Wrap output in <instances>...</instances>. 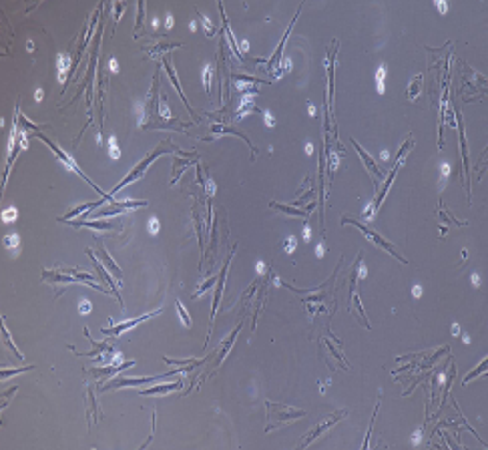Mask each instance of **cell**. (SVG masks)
Wrapping results in <instances>:
<instances>
[{
  "label": "cell",
  "mask_w": 488,
  "mask_h": 450,
  "mask_svg": "<svg viewBox=\"0 0 488 450\" xmlns=\"http://www.w3.org/2000/svg\"><path fill=\"white\" fill-rule=\"evenodd\" d=\"M169 151H179V147H177V145H173L171 141H163V143H161V145H159L157 149H153V151H151L149 155H147V157H145L143 161H139V165H135V167H133V171H129V173H127V177H125V179H123V181H121V183H119V185H117V187H115V189L111 191V195H115V193H119V191H121L123 187H127L129 183H133V181H139V179H141V177H143V175L147 173V169L151 167V163H153V161H155L157 157H161L163 153H169Z\"/></svg>",
  "instance_id": "1"
},
{
  "label": "cell",
  "mask_w": 488,
  "mask_h": 450,
  "mask_svg": "<svg viewBox=\"0 0 488 450\" xmlns=\"http://www.w3.org/2000/svg\"><path fill=\"white\" fill-rule=\"evenodd\" d=\"M265 408H267V426H265V432H271L273 428H280L282 424L289 422V420H298L306 416V410H298V408H291L287 404H273V402H265Z\"/></svg>",
  "instance_id": "2"
},
{
  "label": "cell",
  "mask_w": 488,
  "mask_h": 450,
  "mask_svg": "<svg viewBox=\"0 0 488 450\" xmlns=\"http://www.w3.org/2000/svg\"><path fill=\"white\" fill-rule=\"evenodd\" d=\"M342 223H352V225H356V227H358L360 231H362V233L366 235V238H368V239H370V241L374 243V245L382 247V249H384V251H388L390 255H394V257H396V260H398V262H402V264H408V260H406V257H402V253H400V251H398V249H396V247H394V245L390 243V241H386V239H384V238H382V235H380V233H376V231H374V229H370L368 225H364V223H360V221H356L354 217H348V215H346V217H342Z\"/></svg>",
  "instance_id": "3"
},
{
  "label": "cell",
  "mask_w": 488,
  "mask_h": 450,
  "mask_svg": "<svg viewBox=\"0 0 488 450\" xmlns=\"http://www.w3.org/2000/svg\"><path fill=\"white\" fill-rule=\"evenodd\" d=\"M410 149H412V135H410V137L406 139V143L402 145V149L398 151V157H396V165L392 167V171H390V175H388L386 183L382 185V189L378 191V197L374 199V205L370 207V211H366V217H372V215H374V211H378V207L382 205V201H384L386 193H388V189H390V185H392V181H394V177H396V173H398V169H400V165H402V159H404L406 151H410Z\"/></svg>",
  "instance_id": "4"
},
{
  "label": "cell",
  "mask_w": 488,
  "mask_h": 450,
  "mask_svg": "<svg viewBox=\"0 0 488 450\" xmlns=\"http://www.w3.org/2000/svg\"><path fill=\"white\" fill-rule=\"evenodd\" d=\"M145 205H147V201H111L109 205H103L99 211H95L93 217L95 219L113 217V215H121V213H127L135 207H145Z\"/></svg>",
  "instance_id": "5"
},
{
  "label": "cell",
  "mask_w": 488,
  "mask_h": 450,
  "mask_svg": "<svg viewBox=\"0 0 488 450\" xmlns=\"http://www.w3.org/2000/svg\"><path fill=\"white\" fill-rule=\"evenodd\" d=\"M337 47L339 42L334 40L332 42V51L328 54V60H326V69H328V103H326V111L328 115H332L334 111V69H335V56H337Z\"/></svg>",
  "instance_id": "6"
},
{
  "label": "cell",
  "mask_w": 488,
  "mask_h": 450,
  "mask_svg": "<svg viewBox=\"0 0 488 450\" xmlns=\"http://www.w3.org/2000/svg\"><path fill=\"white\" fill-rule=\"evenodd\" d=\"M346 414H348L346 410H339V412H335V414L328 416V418H326L324 422H320V424H317V426L313 428V430H309V434H308V436H306V438H304V440L300 442V446H298V448H304V446L311 444V442H313V440H315L317 436H322V434H324L326 430H330V428H332L334 424H337V422L342 420V418H344Z\"/></svg>",
  "instance_id": "7"
},
{
  "label": "cell",
  "mask_w": 488,
  "mask_h": 450,
  "mask_svg": "<svg viewBox=\"0 0 488 450\" xmlns=\"http://www.w3.org/2000/svg\"><path fill=\"white\" fill-rule=\"evenodd\" d=\"M233 253H235V247L231 249V253L227 255V260H225V264H223L221 271L217 273V288H215V295H213V310H211V324H209V334H211V330H213V319H215V314H217V308H219V302H221V295H223L225 275H227V267H229V264H231V257H233ZM209 334H207V336H209Z\"/></svg>",
  "instance_id": "8"
},
{
  "label": "cell",
  "mask_w": 488,
  "mask_h": 450,
  "mask_svg": "<svg viewBox=\"0 0 488 450\" xmlns=\"http://www.w3.org/2000/svg\"><path fill=\"white\" fill-rule=\"evenodd\" d=\"M161 312H163V308H159V310H155V312H151V314H145V316H141V318H135V319H129V321H123V324H113V321H111V328H103L101 332H103L104 336L119 338L123 332H127V330H131V328L139 326L141 321L149 319V318H155V316H157V314H161Z\"/></svg>",
  "instance_id": "9"
},
{
  "label": "cell",
  "mask_w": 488,
  "mask_h": 450,
  "mask_svg": "<svg viewBox=\"0 0 488 450\" xmlns=\"http://www.w3.org/2000/svg\"><path fill=\"white\" fill-rule=\"evenodd\" d=\"M456 121H458V135H460V151H462V161H464V179H466V191H468V201L470 197V161H468V147H466V137H464V123L460 113H456Z\"/></svg>",
  "instance_id": "10"
},
{
  "label": "cell",
  "mask_w": 488,
  "mask_h": 450,
  "mask_svg": "<svg viewBox=\"0 0 488 450\" xmlns=\"http://www.w3.org/2000/svg\"><path fill=\"white\" fill-rule=\"evenodd\" d=\"M300 10H302V6L298 8V12H295V16H293V20H291V25H289V28L285 30V34H283L282 42H280V45H278V49H275V53L271 54V58H269V60H265V64H267V71H269V73H273V75H280L278 67H280V60H282V54H283V47H285V40H287V36H289V32H291V26L295 25V20H298V14H300Z\"/></svg>",
  "instance_id": "11"
},
{
  "label": "cell",
  "mask_w": 488,
  "mask_h": 450,
  "mask_svg": "<svg viewBox=\"0 0 488 450\" xmlns=\"http://www.w3.org/2000/svg\"><path fill=\"white\" fill-rule=\"evenodd\" d=\"M239 330H241V321H239V324H237V328L235 330H233L229 336H227V340L223 342V344H221V348L215 352L217 354V360L213 362V366H211V372H215L219 366H221V362L227 358V354H229V350H231V346L233 344H235V338H237V334H239Z\"/></svg>",
  "instance_id": "12"
},
{
  "label": "cell",
  "mask_w": 488,
  "mask_h": 450,
  "mask_svg": "<svg viewBox=\"0 0 488 450\" xmlns=\"http://www.w3.org/2000/svg\"><path fill=\"white\" fill-rule=\"evenodd\" d=\"M350 143L354 145V149H356V151H358V155H360V157H362V161H364L366 169H368V171H370V173L374 175V185H378V183H380V179H384V175H382V171L378 169L376 161H374V159H372V157H370V155H368V153H366V151H364V149H362V147H360V145H358V143H356L354 139H350Z\"/></svg>",
  "instance_id": "13"
},
{
  "label": "cell",
  "mask_w": 488,
  "mask_h": 450,
  "mask_svg": "<svg viewBox=\"0 0 488 450\" xmlns=\"http://www.w3.org/2000/svg\"><path fill=\"white\" fill-rule=\"evenodd\" d=\"M104 201H109V199H101V201H91V203H82V205H77L75 209H71L65 217H58V221L60 223H67V221H73L75 217H78V215H84V213H89L91 209H97V207H103L104 205Z\"/></svg>",
  "instance_id": "14"
},
{
  "label": "cell",
  "mask_w": 488,
  "mask_h": 450,
  "mask_svg": "<svg viewBox=\"0 0 488 450\" xmlns=\"http://www.w3.org/2000/svg\"><path fill=\"white\" fill-rule=\"evenodd\" d=\"M183 380L179 378L177 382H169V384H161L159 382V386H151V388H147V390H141V394L143 396H163V394H169V392H175V390H181L183 388Z\"/></svg>",
  "instance_id": "15"
},
{
  "label": "cell",
  "mask_w": 488,
  "mask_h": 450,
  "mask_svg": "<svg viewBox=\"0 0 488 450\" xmlns=\"http://www.w3.org/2000/svg\"><path fill=\"white\" fill-rule=\"evenodd\" d=\"M269 207H271V209H278V211H282V213H285V215H291V217H306V219H308L309 213H311V209L315 207V203L308 205L306 209H298V207H293V205H283V203H275V201H271Z\"/></svg>",
  "instance_id": "16"
},
{
  "label": "cell",
  "mask_w": 488,
  "mask_h": 450,
  "mask_svg": "<svg viewBox=\"0 0 488 450\" xmlns=\"http://www.w3.org/2000/svg\"><path fill=\"white\" fill-rule=\"evenodd\" d=\"M211 131H213L215 135H235V137H239V139H243L245 141V145L251 149V157L256 159V155H257V151H256V147L251 145V141H249V137H245L241 131H237V129H233V127H225V125H211Z\"/></svg>",
  "instance_id": "17"
},
{
  "label": "cell",
  "mask_w": 488,
  "mask_h": 450,
  "mask_svg": "<svg viewBox=\"0 0 488 450\" xmlns=\"http://www.w3.org/2000/svg\"><path fill=\"white\" fill-rule=\"evenodd\" d=\"M161 62H163V67H165V71H167V75H169V79H171V82H173V87L177 89V93H179V97L183 99V103H185V106H187V111L191 113V115H195V111L191 109V105L187 103V99H185V93H183V89L179 87V80H177V75H175V71H173V64H171V58H169L167 54L161 58Z\"/></svg>",
  "instance_id": "18"
},
{
  "label": "cell",
  "mask_w": 488,
  "mask_h": 450,
  "mask_svg": "<svg viewBox=\"0 0 488 450\" xmlns=\"http://www.w3.org/2000/svg\"><path fill=\"white\" fill-rule=\"evenodd\" d=\"M131 366H135L133 360L123 362V364H119V366L115 364V366H107V368H87V374H93L95 378H104V376H113V374H117L121 370H127V368H131Z\"/></svg>",
  "instance_id": "19"
},
{
  "label": "cell",
  "mask_w": 488,
  "mask_h": 450,
  "mask_svg": "<svg viewBox=\"0 0 488 450\" xmlns=\"http://www.w3.org/2000/svg\"><path fill=\"white\" fill-rule=\"evenodd\" d=\"M71 223L75 229H80V227H89V229H95V231H113L115 229V223L113 221H82V219H73V221H67Z\"/></svg>",
  "instance_id": "20"
},
{
  "label": "cell",
  "mask_w": 488,
  "mask_h": 450,
  "mask_svg": "<svg viewBox=\"0 0 488 450\" xmlns=\"http://www.w3.org/2000/svg\"><path fill=\"white\" fill-rule=\"evenodd\" d=\"M42 280L45 282H49V284H75V282H78V277L77 275H73V273H58V271H49V269H45L42 271Z\"/></svg>",
  "instance_id": "21"
},
{
  "label": "cell",
  "mask_w": 488,
  "mask_h": 450,
  "mask_svg": "<svg viewBox=\"0 0 488 450\" xmlns=\"http://www.w3.org/2000/svg\"><path fill=\"white\" fill-rule=\"evenodd\" d=\"M197 159H199V157H197V153H195V155H191L189 159H187V157H185V159L175 157V159H173V179H171V185H175V183L179 181V177H181L183 171H185V169H189L191 165H195V163H197Z\"/></svg>",
  "instance_id": "22"
},
{
  "label": "cell",
  "mask_w": 488,
  "mask_h": 450,
  "mask_svg": "<svg viewBox=\"0 0 488 450\" xmlns=\"http://www.w3.org/2000/svg\"><path fill=\"white\" fill-rule=\"evenodd\" d=\"M87 253H89V257H91V260H93V265H95V269H97V273H99V277H101V280H104V282H107L109 286H111V290L115 291V297L119 299V306L123 308V299H121V295H119V291H117V286H115V282H113V277H109V273H107V269H104L101 264H99V260H97V257L93 255V251L91 249H87Z\"/></svg>",
  "instance_id": "23"
},
{
  "label": "cell",
  "mask_w": 488,
  "mask_h": 450,
  "mask_svg": "<svg viewBox=\"0 0 488 450\" xmlns=\"http://www.w3.org/2000/svg\"><path fill=\"white\" fill-rule=\"evenodd\" d=\"M97 253H99V260L104 264V267H107L109 271H113V275H115V280L117 282H121V277H123V273H121V269L117 267V264L113 262V257L107 253V249H104L101 243H97Z\"/></svg>",
  "instance_id": "24"
},
{
  "label": "cell",
  "mask_w": 488,
  "mask_h": 450,
  "mask_svg": "<svg viewBox=\"0 0 488 450\" xmlns=\"http://www.w3.org/2000/svg\"><path fill=\"white\" fill-rule=\"evenodd\" d=\"M84 336L89 338V342L93 344V350L91 352H87V354H82V356H89V358H95V356H99V354H103V352H107V354H117L115 350H113V346L109 344V342H95V338H91V334H89V330L84 328Z\"/></svg>",
  "instance_id": "25"
},
{
  "label": "cell",
  "mask_w": 488,
  "mask_h": 450,
  "mask_svg": "<svg viewBox=\"0 0 488 450\" xmlns=\"http://www.w3.org/2000/svg\"><path fill=\"white\" fill-rule=\"evenodd\" d=\"M219 10H221V16H223V32L227 34V40H229V45H231V51H233V54H235L241 62L245 60V56L241 54V51L237 49V42H235V38H233V34H231V30H229V23H227V16H225V12H223V4H219Z\"/></svg>",
  "instance_id": "26"
},
{
  "label": "cell",
  "mask_w": 488,
  "mask_h": 450,
  "mask_svg": "<svg viewBox=\"0 0 488 450\" xmlns=\"http://www.w3.org/2000/svg\"><path fill=\"white\" fill-rule=\"evenodd\" d=\"M179 47H181V42H163V45H155V47H145V53L151 58H157L159 54L171 51V49H179Z\"/></svg>",
  "instance_id": "27"
},
{
  "label": "cell",
  "mask_w": 488,
  "mask_h": 450,
  "mask_svg": "<svg viewBox=\"0 0 488 450\" xmlns=\"http://www.w3.org/2000/svg\"><path fill=\"white\" fill-rule=\"evenodd\" d=\"M16 121H18V129H25V131H32V133H36L38 129H42V127H47V125H36V123H30L25 115H20V113H18V105H16Z\"/></svg>",
  "instance_id": "28"
},
{
  "label": "cell",
  "mask_w": 488,
  "mask_h": 450,
  "mask_svg": "<svg viewBox=\"0 0 488 450\" xmlns=\"http://www.w3.org/2000/svg\"><path fill=\"white\" fill-rule=\"evenodd\" d=\"M438 215H440V225H442V233L446 231V225L448 223H454V225H466V221H458L456 217H452L450 213L446 211V209H442V203H440V211H438Z\"/></svg>",
  "instance_id": "29"
},
{
  "label": "cell",
  "mask_w": 488,
  "mask_h": 450,
  "mask_svg": "<svg viewBox=\"0 0 488 450\" xmlns=\"http://www.w3.org/2000/svg\"><path fill=\"white\" fill-rule=\"evenodd\" d=\"M420 91H422V75H416V77L412 79V82H410L408 91H406V97H408L410 101H414V99L420 95Z\"/></svg>",
  "instance_id": "30"
},
{
  "label": "cell",
  "mask_w": 488,
  "mask_h": 450,
  "mask_svg": "<svg viewBox=\"0 0 488 450\" xmlns=\"http://www.w3.org/2000/svg\"><path fill=\"white\" fill-rule=\"evenodd\" d=\"M350 299H352V306H354V308L358 310V314H360V319H362V324H364V328H368V330H370V324H368V318H366V314H364V310H362V302H360V295H358L356 291H352Z\"/></svg>",
  "instance_id": "31"
},
{
  "label": "cell",
  "mask_w": 488,
  "mask_h": 450,
  "mask_svg": "<svg viewBox=\"0 0 488 450\" xmlns=\"http://www.w3.org/2000/svg\"><path fill=\"white\" fill-rule=\"evenodd\" d=\"M486 366H488V358H484V360H482V362L478 364V366H476V368H474V370H472V372H470L468 376H466V378H464V386H466V384H468L470 380H474L476 376L484 374V372H486Z\"/></svg>",
  "instance_id": "32"
},
{
  "label": "cell",
  "mask_w": 488,
  "mask_h": 450,
  "mask_svg": "<svg viewBox=\"0 0 488 450\" xmlns=\"http://www.w3.org/2000/svg\"><path fill=\"white\" fill-rule=\"evenodd\" d=\"M2 336H4V344H6V346H8L10 350H12V352H14V356H16V358H23L25 354H20V350H18V348H16V346L12 344V338H10L8 330H6V324H2Z\"/></svg>",
  "instance_id": "33"
},
{
  "label": "cell",
  "mask_w": 488,
  "mask_h": 450,
  "mask_svg": "<svg viewBox=\"0 0 488 450\" xmlns=\"http://www.w3.org/2000/svg\"><path fill=\"white\" fill-rule=\"evenodd\" d=\"M215 284H217V275H211L209 280H205V282H203V284L199 286V290H197V291L193 293V297H199V295H203V293H205V291H207V290H209L211 286H215Z\"/></svg>",
  "instance_id": "34"
},
{
  "label": "cell",
  "mask_w": 488,
  "mask_h": 450,
  "mask_svg": "<svg viewBox=\"0 0 488 450\" xmlns=\"http://www.w3.org/2000/svg\"><path fill=\"white\" fill-rule=\"evenodd\" d=\"M384 75H386V67L382 64V67L378 69V73H376V87H378V93H380V95L384 93Z\"/></svg>",
  "instance_id": "35"
},
{
  "label": "cell",
  "mask_w": 488,
  "mask_h": 450,
  "mask_svg": "<svg viewBox=\"0 0 488 450\" xmlns=\"http://www.w3.org/2000/svg\"><path fill=\"white\" fill-rule=\"evenodd\" d=\"M139 8V16H137V25H135V38L141 36V28H143V10H145V2H139L137 4Z\"/></svg>",
  "instance_id": "36"
},
{
  "label": "cell",
  "mask_w": 488,
  "mask_h": 450,
  "mask_svg": "<svg viewBox=\"0 0 488 450\" xmlns=\"http://www.w3.org/2000/svg\"><path fill=\"white\" fill-rule=\"evenodd\" d=\"M175 308H177V312H179V316H181V319H183V324H185L187 328H191V316H189V312L183 308V304H181V302H175Z\"/></svg>",
  "instance_id": "37"
},
{
  "label": "cell",
  "mask_w": 488,
  "mask_h": 450,
  "mask_svg": "<svg viewBox=\"0 0 488 450\" xmlns=\"http://www.w3.org/2000/svg\"><path fill=\"white\" fill-rule=\"evenodd\" d=\"M28 370H34V366H26V368H16V370H2V372H0V378H2V380H6V378H10V376H14V374H23V372H28Z\"/></svg>",
  "instance_id": "38"
},
{
  "label": "cell",
  "mask_w": 488,
  "mask_h": 450,
  "mask_svg": "<svg viewBox=\"0 0 488 450\" xmlns=\"http://www.w3.org/2000/svg\"><path fill=\"white\" fill-rule=\"evenodd\" d=\"M67 60L69 56L67 54H58V71H60V80L65 82V69H67ZM67 84V82H65Z\"/></svg>",
  "instance_id": "39"
},
{
  "label": "cell",
  "mask_w": 488,
  "mask_h": 450,
  "mask_svg": "<svg viewBox=\"0 0 488 450\" xmlns=\"http://www.w3.org/2000/svg\"><path fill=\"white\" fill-rule=\"evenodd\" d=\"M211 67H205V71H203V84H205V91H207V95L211 93Z\"/></svg>",
  "instance_id": "40"
},
{
  "label": "cell",
  "mask_w": 488,
  "mask_h": 450,
  "mask_svg": "<svg viewBox=\"0 0 488 450\" xmlns=\"http://www.w3.org/2000/svg\"><path fill=\"white\" fill-rule=\"evenodd\" d=\"M2 219H4V223L14 221V219H16V209H14V207H8V209L2 213Z\"/></svg>",
  "instance_id": "41"
},
{
  "label": "cell",
  "mask_w": 488,
  "mask_h": 450,
  "mask_svg": "<svg viewBox=\"0 0 488 450\" xmlns=\"http://www.w3.org/2000/svg\"><path fill=\"white\" fill-rule=\"evenodd\" d=\"M4 245H6V247H16V245H18V235H16V233L6 235V238H4Z\"/></svg>",
  "instance_id": "42"
},
{
  "label": "cell",
  "mask_w": 488,
  "mask_h": 450,
  "mask_svg": "<svg viewBox=\"0 0 488 450\" xmlns=\"http://www.w3.org/2000/svg\"><path fill=\"white\" fill-rule=\"evenodd\" d=\"M199 18H201V23L205 25V30H207V36H213V32H215V28H213V25L207 20V16H203V14H199Z\"/></svg>",
  "instance_id": "43"
},
{
  "label": "cell",
  "mask_w": 488,
  "mask_h": 450,
  "mask_svg": "<svg viewBox=\"0 0 488 450\" xmlns=\"http://www.w3.org/2000/svg\"><path fill=\"white\" fill-rule=\"evenodd\" d=\"M119 155H121V151L117 149V141H115V137H113V139H111V157L119 159Z\"/></svg>",
  "instance_id": "44"
},
{
  "label": "cell",
  "mask_w": 488,
  "mask_h": 450,
  "mask_svg": "<svg viewBox=\"0 0 488 450\" xmlns=\"http://www.w3.org/2000/svg\"><path fill=\"white\" fill-rule=\"evenodd\" d=\"M14 392H16V386H12V388H10L8 392H4V396H2V400H4V402H2V408H6V404H8V398H10V396H12Z\"/></svg>",
  "instance_id": "45"
},
{
  "label": "cell",
  "mask_w": 488,
  "mask_h": 450,
  "mask_svg": "<svg viewBox=\"0 0 488 450\" xmlns=\"http://www.w3.org/2000/svg\"><path fill=\"white\" fill-rule=\"evenodd\" d=\"M80 312L82 314H89L91 312V302H89V299H82V302H80Z\"/></svg>",
  "instance_id": "46"
},
{
  "label": "cell",
  "mask_w": 488,
  "mask_h": 450,
  "mask_svg": "<svg viewBox=\"0 0 488 450\" xmlns=\"http://www.w3.org/2000/svg\"><path fill=\"white\" fill-rule=\"evenodd\" d=\"M293 249H295V238L291 235V238L287 239V243H285V251H287V253H291Z\"/></svg>",
  "instance_id": "47"
},
{
  "label": "cell",
  "mask_w": 488,
  "mask_h": 450,
  "mask_svg": "<svg viewBox=\"0 0 488 450\" xmlns=\"http://www.w3.org/2000/svg\"><path fill=\"white\" fill-rule=\"evenodd\" d=\"M149 231H151V233H157V231H159V221H157L155 217L149 221Z\"/></svg>",
  "instance_id": "48"
},
{
  "label": "cell",
  "mask_w": 488,
  "mask_h": 450,
  "mask_svg": "<svg viewBox=\"0 0 488 450\" xmlns=\"http://www.w3.org/2000/svg\"><path fill=\"white\" fill-rule=\"evenodd\" d=\"M263 115H265V123H267V127H273V117H271L267 111H263Z\"/></svg>",
  "instance_id": "49"
},
{
  "label": "cell",
  "mask_w": 488,
  "mask_h": 450,
  "mask_svg": "<svg viewBox=\"0 0 488 450\" xmlns=\"http://www.w3.org/2000/svg\"><path fill=\"white\" fill-rule=\"evenodd\" d=\"M414 295H416V297L422 295V288H420V286H414Z\"/></svg>",
  "instance_id": "50"
},
{
  "label": "cell",
  "mask_w": 488,
  "mask_h": 450,
  "mask_svg": "<svg viewBox=\"0 0 488 450\" xmlns=\"http://www.w3.org/2000/svg\"><path fill=\"white\" fill-rule=\"evenodd\" d=\"M173 26V18H171V14H167V28H171Z\"/></svg>",
  "instance_id": "51"
},
{
  "label": "cell",
  "mask_w": 488,
  "mask_h": 450,
  "mask_svg": "<svg viewBox=\"0 0 488 450\" xmlns=\"http://www.w3.org/2000/svg\"><path fill=\"white\" fill-rule=\"evenodd\" d=\"M111 69H113V71H115V73H117V69H119V67H117V60H115V58H113V60H111Z\"/></svg>",
  "instance_id": "52"
},
{
  "label": "cell",
  "mask_w": 488,
  "mask_h": 450,
  "mask_svg": "<svg viewBox=\"0 0 488 450\" xmlns=\"http://www.w3.org/2000/svg\"><path fill=\"white\" fill-rule=\"evenodd\" d=\"M304 238L309 239V227H308V225H306V229H304Z\"/></svg>",
  "instance_id": "53"
},
{
  "label": "cell",
  "mask_w": 488,
  "mask_h": 450,
  "mask_svg": "<svg viewBox=\"0 0 488 450\" xmlns=\"http://www.w3.org/2000/svg\"><path fill=\"white\" fill-rule=\"evenodd\" d=\"M36 101H42V91H36V97H34Z\"/></svg>",
  "instance_id": "54"
}]
</instances>
